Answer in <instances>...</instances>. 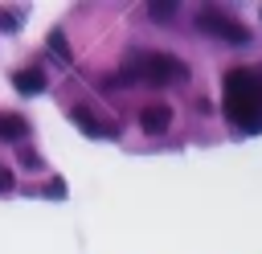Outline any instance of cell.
Here are the masks:
<instances>
[{"mask_svg":"<svg viewBox=\"0 0 262 254\" xmlns=\"http://www.w3.org/2000/svg\"><path fill=\"white\" fill-rule=\"evenodd\" d=\"M225 111L242 127H246V111H258V119H262V82L250 78L246 70H233L229 82H225Z\"/></svg>","mask_w":262,"mask_h":254,"instance_id":"cell-1","label":"cell"},{"mask_svg":"<svg viewBox=\"0 0 262 254\" xmlns=\"http://www.w3.org/2000/svg\"><path fill=\"white\" fill-rule=\"evenodd\" d=\"M135 74L151 86H172L188 78V66L172 53H135Z\"/></svg>","mask_w":262,"mask_h":254,"instance_id":"cell-2","label":"cell"},{"mask_svg":"<svg viewBox=\"0 0 262 254\" xmlns=\"http://www.w3.org/2000/svg\"><path fill=\"white\" fill-rule=\"evenodd\" d=\"M196 29H201V33H213V37H221V41H229V45H246V41H250V29H246L242 20L217 12V8H205V12L196 16Z\"/></svg>","mask_w":262,"mask_h":254,"instance_id":"cell-3","label":"cell"},{"mask_svg":"<svg viewBox=\"0 0 262 254\" xmlns=\"http://www.w3.org/2000/svg\"><path fill=\"white\" fill-rule=\"evenodd\" d=\"M168 123H172V111H168L164 102H147V107L139 111V127H143L147 135H164Z\"/></svg>","mask_w":262,"mask_h":254,"instance_id":"cell-4","label":"cell"},{"mask_svg":"<svg viewBox=\"0 0 262 254\" xmlns=\"http://www.w3.org/2000/svg\"><path fill=\"white\" fill-rule=\"evenodd\" d=\"M70 119H74V123H78L86 135H94V139H98V135H115V131H119L115 123H106V119H94L86 107H74V111H70Z\"/></svg>","mask_w":262,"mask_h":254,"instance_id":"cell-5","label":"cell"},{"mask_svg":"<svg viewBox=\"0 0 262 254\" xmlns=\"http://www.w3.org/2000/svg\"><path fill=\"white\" fill-rule=\"evenodd\" d=\"M12 86H16L20 94H41V90H45V74H41V70H16V74H12Z\"/></svg>","mask_w":262,"mask_h":254,"instance_id":"cell-6","label":"cell"},{"mask_svg":"<svg viewBox=\"0 0 262 254\" xmlns=\"http://www.w3.org/2000/svg\"><path fill=\"white\" fill-rule=\"evenodd\" d=\"M25 135H29V123L20 115H0V139L4 143H20Z\"/></svg>","mask_w":262,"mask_h":254,"instance_id":"cell-7","label":"cell"},{"mask_svg":"<svg viewBox=\"0 0 262 254\" xmlns=\"http://www.w3.org/2000/svg\"><path fill=\"white\" fill-rule=\"evenodd\" d=\"M147 12H151V20H172L176 4H147Z\"/></svg>","mask_w":262,"mask_h":254,"instance_id":"cell-8","label":"cell"},{"mask_svg":"<svg viewBox=\"0 0 262 254\" xmlns=\"http://www.w3.org/2000/svg\"><path fill=\"white\" fill-rule=\"evenodd\" d=\"M12 184H16V180H12V172H8V168H4V164H0V193H8V188H12Z\"/></svg>","mask_w":262,"mask_h":254,"instance_id":"cell-9","label":"cell"}]
</instances>
